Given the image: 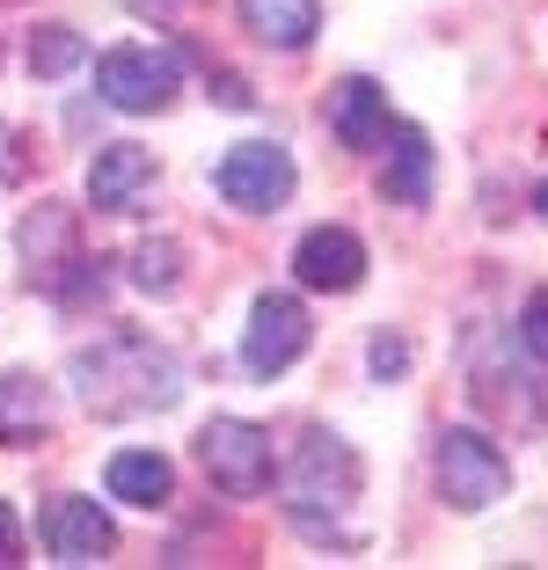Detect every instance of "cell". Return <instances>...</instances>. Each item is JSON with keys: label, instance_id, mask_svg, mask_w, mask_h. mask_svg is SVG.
<instances>
[{"label": "cell", "instance_id": "cell-7", "mask_svg": "<svg viewBox=\"0 0 548 570\" xmlns=\"http://www.w3.org/2000/svg\"><path fill=\"white\" fill-rule=\"evenodd\" d=\"M307 336H315L307 307H300L293 293H264V301L249 307V330H242V366H249L256 381H278L285 366H300Z\"/></svg>", "mask_w": 548, "mask_h": 570}, {"label": "cell", "instance_id": "cell-10", "mask_svg": "<svg viewBox=\"0 0 548 570\" xmlns=\"http://www.w3.org/2000/svg\"><path fill=\"white\" fill-rule=\"evenodd\" d=\"M293 278L307 293H359L365 278V242L351 227H307L293 242Z\"/></svg>", "mask_w": 548, "mask_h": 570}, {"label": "cell", "instance_id": "cell-15", "mask_svg": "<svg viewBox=\"0 0 548 570\" xmlns=\"http://www.w3.org/2000/svg\"><path fill=\"white\" fill-rule=\"evenodd\" d=\"M51 432V387L37 373H0V446H37Z\"/></svg>", "mask_w": 548, "mask_h": 570}, {"label": "cell", "instance_id": "cell-14", "mask_svg": "<svg viewBox=\"0 0 548 570\" xmlns=\"http://www.w3.org/2000/svg\"><path fill=\"white\" fill-rule=\"evenodd\" d=\"M110 498H125V504H139V512H162L168 498H176V469H168V453H154V446H125V453H110Z\"/></svg>", "mask_w": 548, "mask_h": 570}, {"label": "cell", "instance_id": "cell-12", "mask_svg": "<svg viewBox=\"0 0 548 570\" xmlns=\"http://www.w3.org/2000/svg\"><path fill=\"white\" fill-rule=\"evenodd\" d=\"M234 16L256 45L271 51H307L322 30V0H234Z\"/></svg>", "mask_w": 548, "mask_h": 570}, {"label": "cell", "instance_id": "cell-5", "mask_svg": "<svg viewBox=\"0 0 548 570\" xmlns=\"http://www.w3.org/2000/svg\"><path fill=\"white\" fill-rule=\"evenodd\" d=\"M198 461L213 475V490L227 498H264L271 490V469H278V453H271V432L264 424H242V417H213L198 432Z\"/></svg>", "mask_w": 548, "mask_h": 570}, {"label": "cell", "instance_id": "cell-3", "mask_svg": "<svg viewBox=\"0 0 548 570\" xmlns=\"http://www.w3.org/2000/svg\"><path fill=\"white\" fill-rule=\"evenodd\" d=\"M176 88H183V67H176V51H162V45H110L96 59V96L110 110H125V118L168 110Z\"/></svg>", "mask_w": 548, "mask_h": 570}, {"label": "cell", "instance_id": "cell-17", "mask_svg": "<svg viewBox=\"0 0 548 570\" xmlns=\"http://www.w3.org/2000/svg\"><path fill=\"white\" fill-rule=\"evenodd\" d=\"M133 285H139V293H176V285H183V249L168 235L139 242V249H133Z\"/></svg>", "mask_w": 548, "mask_h": 570}, {"label": "cell", "instance_id": "cell-21", "mask_svg": "<svg viewBox=\"0 0 548 570\" xmlns=\"http://www.w3.org/2000/svg\"><path fill=\"white\" fill-rule=\"evenodd\" d=\"M213 96L227 102V110H249V102H256V96H249V81H242V73H219V81H213Z\"/></svg>", "mask_w": 548, "mask_h": 570}, {"label": "cell", "instance_id": "cell-13", "mask_svg": "<svg viewBox=\"0 0 548 570\" xmlns=\"http://www.w3.org/2000/svg\"><path fill=\"white\" fill-rule=\"evenodd\" d=\"M388 176H381V198L388 205H432V139L424 125H388Z\"/></svg>", "mask_w": 548, "mask_h": 570}, {"label": "cell", "instance_id": "cell-16", "mask_svg": "<svg viewBox=\"0 0 548 570\" xmlns=\"http://www.w3.org/2000/svg\"><path fill=\"white\" fill-rule=\"evenodd\" d=\"M81 67H88L81 30H67V22L30 30V73H37V81H67V73H81Z\"/></svg>", "mask_w": 548, "mask_h": 570}, {"label": "cell", "instance_id": "cell-18", "mask_svg": "<svg viewBox=\"0 0 548 570\" xmlns=\"http://www.w3.org/2000/svg\"><path fill=\"white\" fill-rule=\"evenodd\" d=\"M519 344L548 366V285H541V293H527V307H519Z\"/></svg>", "mask_w": 548, "mask_h": 570}, {"label": "cell", "instance_id": "cell-6", "mask_svg": "<svg viewBox=\"0 0 548 570\" xmlns=\"http://www.w3.org/2000/svg\"><path fill=\"white\" fill-rule=\"evenodd\" d=\"M213 184H219V198H227L234 213H278V205L293 198L300 168H293V154H285L278 139H242V147L219 154Z\"/></svg>", "mask_w": 548, "mask_h": 570}, {"label": "cell", "instance_id": "cell-23", "mask_svg": "<svg viewBox=\"0 0 548 570\" xmlns=\"http://www.w3.org/2000/svg\"><path fill=\"white\" fill-rule=\"evenodd\" d=\"M8 161H16V154H8V125H0V168H8Z\"/></svg>", "mask_w": 548, "mask_h": 570}, {"label": "cell", "instance_id": "cell-11", "mask_svg": "<svg viewBox=\"0 0 548 570\" xmlns=\"http://www.w3.org/2000/svg\"><path fill=\"white\" fill-rule=\"evenodd\" d=\"M330 125L351 154H373L388 139V88L365 81V73H344V81L330 88Z\"/></svg>", "mask_w": 548, "mask_h": 570}, {"label": "cell", "instance_id": "cell-2", "mask_svg": "<svg viewBox=\"0 0 548 570\" xmlns=\"http://www.w3.org/2000/svg\"><path fill=\"white\" fill-rule=\"evenodd\" d=\"M359 483H365L359 453H351L336 432H307L293 446V475H285V490H293V498H285V504H293V520L307 527L315 541H351L344 527H336V512L359 498Z\"/></svg>", "mask_w": 548, "mask_h": 570}, {"label": "cell", "instance_id": "cell-19", "mask_svg": "<svg viewBox=\"0 0 548 570\" xmlns=\"http://www.w3.org/2000/svg\"><path fill=\"white\" fill-rule=\"evenodd\" d=\"M22 563V520H16V504H0V570H16Z\"/></svg>", "mask_w": 548, "mask_h": 570}, {"label": "cell", "instance_id": "cell-4", "mask_svg": "<svg viewBox=\"0 0 548 570\" xmlns=\"http://www.w3.org/2000/svg\"><path fill=\"white\" fill-rule=\"evenodd\" d=\"M505 490H512V461H505L498 439L476 432V424L439 432V498H447L453 512H482V504H498Z\"/></svg>", "mask_w": 548, "mask_h": 570}, {"label": "cell", "instance_id": "cell-20", "mask_svg": "<svg viewBox=\"0 0 548 570\" xmlns=\"http://www.w3.org/2000/svg\"><path fill=\"white\" fill-rule=\"evenodd\" d=\"M410 366V344L402 336H373V373H402Z\"/></svg>", "mask_w": 548, "mask_h": 570}, {"label": "cell", "instance_id": "cell-22", "mask_svg": "<svg viewBox=\"0 0 548 570\" xmlns=\"http://www.w3.org/2000/svg\"><path fill=\"white\" fill-rule=\"evenodd\" d=\"M534 213H541V219H548V184H541V190H534Z\"/></svg>", "mask_w": 548, "mask_h": 570}, {"label": "cell", "instance_id": "cell-8", "mask_svg": "<svg viewBox=\"0 0 548 570\" xmlns=\"http://www.w3.org/2000/svg\"><path fill=\"white\" fill-rule=\"evenodd\" d=\"M37 534H45L51 563H67V570H88V563H102V556L117 549V527H110V512H102L96 498H51L45 520H37Z\"/></svg>", "mask_w": 548, "mask_h": 570}, {"label": "cell", "instance_id": "cell-9", "mask_svg": "<svg viewBox=\"0 0 548 570\" xmlns=\"http://www.w3.org/2000/svg\"><path fill=\"white\" fill-rule=\"evenodd\" d=\"M154 184H162V168H154V154L133 147V139H110V147L88 161V205H96V213H147Z\"/></svg>", "mask_w": 548, "mask_h": 570}, {"label": "cell", "instance_id": "cell-1", "mask_svg": "<svg viewBox=\"0 0 548 570\" xmlns=\"http://www.w3.org/2000/svg\"><path fill=\"white\" fill-rule=\"evenodd\" d=\"M74 395H81L96 417H147V410H168L183 395V366L176 352H162L154 336L139 330H110L96 344L74 352Z\"/></svg>", "mask_w": 548, "mask_h": 570}]
</instances>
